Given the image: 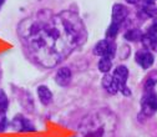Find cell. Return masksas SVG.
Listing matches in <instances>:
<instances>
[{
  "mask_svg": "<svg viewBox=\"0 0 157 137\" xmlns=\"http://www.w3.org/2000/svg\"><path fill=\"white\" fill-rule=\"evenodd\" d=\"M141 43H142V45H144L146 49L155 50V49H156V45H157V35L147 31V32L142 34Z\"/></svg>",
  "mask_w": 157,
  "mask_h": 137,
  "instance_id": "8fae6325",
  "label": "cell"
},
{
  "mask_svg": "<svg viewBox=\"0 0 157 137\" xmlns=\"http://www.w3.org/2000/svg\"><path fill=\"white\" fill-rule=\"evenodd\" d=\"M105 56H107V57H110V59H113V57L116 56V46H115L113 43L110 41V45H109V49H107V52H106Z\"/></svg>",
  "mask_w": 157,
  "mask_h": 137,
  "instance_id": "ffe728a7",
  "label": "cell"
},
{
  "mask_svg": "<svg viewBox=\"0 0 157 137\" xmlns=\"http://www.w3.org/2000/svg\"><path fill=\"white\" fill-rule=\"evenodd\" d=\"M8 127V119H6V115L5 112L0 111V132L5 131Z\"/></svg>",
  "mask_w": 157,
  "mask_h": 137,
  "instance_id": "d6986e66",
  "label": "cell"
},
{
  "mask_svg": "<svg viewBox=\"0 0 157 137\" xmlns=\"http://www.w3.org/2000/svg\"><path fill=\"white\" fill-rule=\"evenodd\" d=\"M135 59H136V63L145 70L150 69L153 65V55L147 50H139L136 52Z\"/></svg>",
  "mask_w": 157,
  "mask_h": 137,
  "instance_id": "277c9868",
  "label": "cell"
},
{
  "mask_svg": "<svg viewBox=\"0 0 157 137\" xmlns=\"http://www.w3.org/2000/svg\"><path fill=\"white\" fill-rule=\"evenodd\" d=\"M150 2H156V0H150Z\"/></svg>",
  "mask_w": 157,
  "mask_h": 137,
  "instance_id": "cb8c5ba5",
  "label": "cell"
},
{
  "mask_svg": "<svg viewBox=\"0 0 157 137\" xmlns=\"http://www.w3.org/2000/svg\"><path fill=\"white\" fill-rule=\"evenodd\" d=\"M126 2L128 3V4H132V5H135V4H139L141 0H126Z\"/></svg>",
  "mask_w": 157,
  "mask_h": 137,
  "instance_id": "7402d4cb",
  "label": "cell"
},
{
  "mask_svg": "<svg viewBox=\"0 0 157 137\" xmlns=\"http://www.w3.org/2000/svg\"><path fill=\"white\" fill-rule=\"evenodd\" d=\"M127 17V9L122 4H115L112 6V21L121 24Z\"/></svg>",
  "mask_w": 157,
  "mask_h": 137,
  "instance_id": "ba28073f",
  "label": "cell"
},
{
  "mask_svg": "<svg viewBox=\"0 0 157 137\" xmlns=\"http://www.w3.org/2000/svg\"><path fill=\"white\" fill-rule=\"evenodd\" d=\"M102 86L106 90V92H109L110 95H115L119 92V86H117L116 81L113 80V76L105 74L104 79H102Z\"/></svg>",
  "mask_w": 157,
  "mask_h": 137,
  "instance_id": "9c48e42d",
  "label": "cell"
},
{
  "mask_svg": "<svg viewBox=\"0 0 157 137\" xmlns=\"http://www.w3.org/2000/svg\"><path fill=\"white\" fill-rule=\"evenodd\" d=\"M84 125L87 126V128L85 130V132H82V137H105V126L96 125L95 121H91V125L89 122H85Z\"/></svg>",
  "mask_w": 157,
  "mask_h": 137,
  "instance_id": "3957f363",
  "label": "cell"
},
{
  "mask_svg": "<svg viewBox=\"0 0 157 137\" xmlns=\"http://www.w3.org/2000/svg\"><path fill=\"white\" fill-rule=\"evenodd\" d=\"M8 105H9V102H8V97H6L5 92L3 90H0V111L5 112L8 108Z\"/></svg>",
  "mask_w": 157,
  "mask_h": 137,
  "instance_id": "ac0fdd59",
  "label": "cell"
},
{
  "mask_svg": "<svg viewBox=\"0 0 157 137\" xmlns=\"http://www.w3.org/2000/svg\"><path fill=\"white\" fill-rule=\"evenodd\" d=\"M71 77H72L71 70L69 67L64 66V67H60L56 71L55 81H56V84L59 86H67L71 82Z\"/></svg>",
  "mask_w": 157,
  "mask_h": 137,
  "instance_id": "8992f818",
  "label": "cell"
},
{
  "mask_svg": "<svg viewBox=\"0 0 157 137\" xmlns=\"http://www.w3.org/2000/svg\"><path fill=\"white\" fill-rule=\"evenodd\" d=\"M113 80L116 81L117 86H119V91L126 86V81L128 79V69L124 65H120V66H117L115 70H113Z\"/></svg>",
  "mask_w": 157,
  "mask_h": 137,
  "instance_id": "5b68a950",
  "label": "cell"
},
{
  "mask_svg": "<svg viewBox=\"0 0 157 137\" xmlns=\"http://www.w3.org/2000/svg\"><path fill=\"white\" fill-rule=\"evenodd\" d=\"M110 41L109 40H100L99 43L96 44V46L94 48V54L97 56H105L109 49Z\"/></svg>",
  "mask_w": 157,
  "mask_h": 137,
  "instance_id": "4fadbf2b",
  "label": "cell"
},
{
  "mask_svg": "<svg viewBox=\"0 0 157 137\" xmlns=\"http://www.w3.org/2000/svg\"><path fill=\"white\" fill-rule=\"evenodd\" d=\"M142 32L139 29H131L125 32V39L128 41H136V40H141Z\"/></svg>",
  "mask_w": 157,
  "mask_h": 137,
  "instance_id": "9a60e30c",
  "label": "cell"
},
{
  "mask_svg": "<svg viewBox=\"0 0 157 137\" xmlns=\"http://www.w3.org/2000/svg\"><path fill=\"white\" fill-rule=\"evenodd\" d=\"M140 13L144 14L145 17H155L157 15V6L153 4V2H150V0H145L141 5Z\"/></svg>",
  "mask_w": 157,
  "mask_h": 137,
  "instance_id": "30bf717a",
  "label": "cell"
},
{
  "mask_svg": "<svg viewBox=\"0 0 157 137\" xmlns=\"http://www.w3.org/2000/svg\"><path fill=\"white\" fill-rule=\"evenodd\" d=\"M4 2H5V0H0V8H2V5L4 4Z\"/></svg>",
  "mask_w": 157,
  "mask_h": 137,
  "instance_id": "603a6c76",
  "label": "cell"
},
{
  "mask_svg": "<svg viewBox=\"0 0 157 137\" xmlns=\"http://www.w3.org/2000/svg\"><path fill=\"white\" fill-rule=\"evenodd\" d=\"M157 111V93L151 91H147L145 99L142 100V112L146 116H152Z\"/></svg>",
  "mask_w": 157,
  "mask_h": 137,
  "instance_id": "7a4b0ae2",
  "label": "cell"
},
{
  "mask_svg": "<svg viewBox=\"0 0 157 137\" xmlns=\"http://www.w3.org/2000/svg\"><path fill=\"white\" fill-rule=\"evenodd\" d=\"M20 35L36 63L54 67L84 43L86 30L78 16L71 11L59 15L39 11L35 17L21 24Z\"/></svg>",
  "mask_w": 157,
  "mask_h": 137,
  "instance_id": "6da1fadb",
  "label": "cell"
},
{
  "mask_svg": "<svg viewBox=\"0 0 157 137\" xmlns=\"http://www.w3.org/2000/svg\"><path fill=\"white\" fill-rule=\"evenodd\" d=\"M13 127L14 130L19 131V132H30V131H35V127L33 126V124L24 119L23 116H16L15 119L13 120Z\"/></svg>",
  "mask_w": 157,
  "mask_h": 137,
  "instance_id": "52a82bcc",
  "label": "cell"
},
{
  "mask_svg": "<svg viewBox=\"0 0 157 137\" xmlns=\"http://www.w3.org/2000/svg\"><path fill=\"white\" fill-rule=\"evenodd\" d=\"M120 25H121V24L113 23V21H112V23L110 24V26L107 28V30H106V36H107L109 39L116 37L117 34H119V30H120Z\"/></svg>",
  "mask_w": 157,
  "mask_h": 137,
  "instance_id": "2e32d148",
  "label": "cell"
},
{
  "mask_svg": "<svg viewBox=\"0 0 157 137\" xmlns=\"http://www.w3.org/2000/svg\"><path fill=\"white\" fill-rule=\"evenodd\" d=\"M37 96H39V99H40V101L44 105H49L51 102V100H52V93H51L50 89L44 86V85L37 87Z\"/></svg>",
  "mask_w": 157,
  "mask_h": 137,
  "instance_id": "7c38bea8",
  "label": "cell"
},
{
  "mask_svg": "<svg viewBox=\"0 0 157 137\" xmlns=\"http://www.w3.org/2000/svg\"><path fill=\"white\" fill-rule=\"evenodd\" d=\"M156 84H157V74H152L151 76L147 77V80L145 82V89L147 91H151L156 86Z\"/></svg>",
  "mask_w": 157,
  "mask_h": 137,
  "instance_id": "e0dca14e",
  "label": "cell"
},
{
  "mask_svg": "<svg viewBox=\"0 0 157 137\" xmlns=\"http://www.w3.org/2000/svg\"><path fill=\"white\" fill-rule=\"evenodd\" d=\"M148 32H152V34H156L157 35V20H153V23H152V25L148 28V30H147Z\"/></svg>",
  "mask_w": 157,
  "mask_h": 137,
  "instance_id": "44dd1931",
  "label": "cell"
},
{
  "mask_svg": "<svg viewBox=\"0 0 157 137\" xmlns=\"http://www.w3.org/2000/svg\"><path fill=\"white\" fill-rule=\"evenodd\" d=\"M111 60H112V59H110V57H107V56H101L100 61H99V65H97V66H99V70H100L102 74L110 72V70H111V67H112Z\"/></svg>",
  "mask_w": 157,
  "mask_h": 137,
  "instance_id": "5bb4252c",
  "label": "cell"
}]
</instances>
